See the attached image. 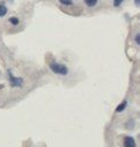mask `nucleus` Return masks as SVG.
Masks as SVG:
<instances>
[{
  "label": "nucleus",
  "mask_w": 140,
  "mask_h": 147,
  "mask_svg": "<svg viewBox=\"0 0 140 147\" xmlns=\"http://www.w3.org/2000/svg\"><path fill=\"white\" fill-rule=\"evenodd\" d=\"M50 68L53 73H57V74H60V76H66L67 72H68V69L65 65H61V64H58V63L50 64Z\"/></svg>",
  "instance_id": "obj_1"
},
{
  "label": "nucleus",
  "mask_w": 140,
  "mask_h": 147,
  "mask_svg": "<svg viewBox=\"0 0 140 147\" xmlns=\"http://www.w3.org/2000/svg\"><path fill=\"white\" fill-rule=\"evenodd\" d=\"M8 77H9V82H11L12 87H21L23 85V80L21 78L14 77L11 71H8Z\"/></svg>",
  "instance_id": "obj_2"
},
{
  "label": "nucleus",
  "mask_w": 140,
  "mask_h": 147,
  "mask_svg": "<svg viewBox=\"0 0 140 147\" xmlns=\"http://www.w3.org/2000/svg\"><path fill=\"white\" fill-rule=\"evenodd\" d=\"M124 147H135V141L132 137L124 138Z\"/></svg>",
  "instance_id": "obj_3"
},
{
  "label": "nucleus",
  "mask_w": 140,
  "mask_h": 147,
  "mask_svg": "<svg viewBox=\"0 0 140 147\" xmlns=\"http://www.w3.org/2000/svg\"><path fill=\"white\" fill-rule=\"evenodd\" d=\"M126 105H127V102H126V101H123V103H122V104H119V105L117 107L116 111H117V113H120V111H123V110L126 108Z\"/></svg>",
  "instance_id": "obj_4"
},
{
  "label": "nucleus",
  "mask_w": 140,
  "mask_h": 147,
  "mask_svg": "<svg viewBox=\"0 0 140 147\" xmlns=\"http://www.w3.org/2000/svg\"><path fill=\"white\" fill-rule=\"evenodd\" d=\"M83 1H85L86 5L89 6V7H93V6H95V5L97 4V0H83Z\"/></svg>",
  "instance_id": "obj_5"
},
{
  "label": "nucleus",
  "mask_w": 140,
  "mask_h": 147,
  "mask_svg": "<svg viewBox=\"0 0 140 147\" xmlns=\"http://www.w3.org/2000/svg\"><path fill=\"white\" fill-rule=\"evenodd\" d=\"M6 13H7V8H6V6L0 5V18H1V16H5Z\"/></svg>",
  "instance_id": "obj_6"
},
{
  "label": "nucleus",
  "mask_w": 140,
  "mask_h": 147,
  "mask_svg": "<svg viewBox=\"0 0 140 147\" xmlns=\"http://www.w3.org/2000/svg\"><path fill=\"white\" fill-rule=\"evenodd\" d=\"M59 3L60 4H63V5H72L73 3H72V0H59Z\"/></svg>",
  "instance_id": "obj_7"
},
{
  "label": "nucleus",
  "mask_w": 140,
  "mask_h": 147,
  "mask_svg": "<svg viewBox=\"0 0 140 147\" xmlns=\"http://www.w3.org/2000/svg\"><path fill=\"white\" fill-rule=\"evenodd\" d=\"M9 22H11L12 24L16 26V24H19V19H18V18H11V19H9Z\"/></svg>",
  "instance_id": "obj_8"
},
{
  "label": "nucleus",
  "mask_w": 140,
  "mask_h": 147,
  "mask_svg": "<svg viewBox=\"0 0 140 147\" xmlns=\"http://www.w3.org/2000/svg\"><path fill=\"white\" fill-rule=\"evenodd\" d=\"M123 1H124V0H114V5L117 7V6H119V5H120Z\"/></svg>",
  "instance_id": "obj_9"
},
{
  "label": "nucleus",
  "mask_w": 140,
  "mask_h": 147,
  "mask_svg": "<svg viewBox=\"0 0 140 147\" xmlns=\"http://www.w3.org/2000/svg\"><path fill=\"white\" fill-rule=\"evenodd\" d=\"M135 43L137 44H140V35L139 34L135 35Z\"/></svg>",
  "instance_id": "obj_10"
},
{
  "label": "nucleus",
  "mask_w": 140,
  "mask_h": 147,
  "mask_svg": "<svg viewBox=\"0 0 140 147\" xmlns=\"http://www.w3.org/2000/svg\"><path fill=\"white\" fill-rule=\"evenodd\" d=\"M134 3H135V5H137V6H139V4H140V0H134Z\"/></svg>",
  "instance_id": "obj_11"
}]
</instances>
